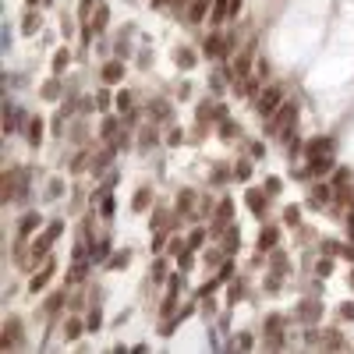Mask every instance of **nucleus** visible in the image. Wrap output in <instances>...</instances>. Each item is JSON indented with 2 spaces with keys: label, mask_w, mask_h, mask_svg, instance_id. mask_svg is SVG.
Listing matches in <instances>:
<instances>
[{
  "label": "nucleus",
  "mask_w": 354,
  "mask_h": 354,
  "mask_svg": "<svg viewBox=\"0 0 354 354\" xmlns=\"http://www.w3.org/2000/svg\"><path fill=\"white\" fill-rule=\"evenodd\" d=\"M280 103H284V92H280V85H269V89H262V96H259L255 110H259L262 117H273Z\"/></svg>",
  "instance_id": "nucleus-1"
},
{
  "label": "nucleus",
  "mask_w": 354,
  "mask_h": 354,
  "mask_svg": "<svg viewBox=\"0 0 354 354\" xmlns=\"http://www.w3.org/2000/svg\"><path fill=\"white\" fill-rule=\"evenodd\" d=\"M241 0H216V11H213V25H223L230 14H238Z\"/></svg>",
  "instance_id": "nucleus-2"
},
{
  "label": "nucleus",
  "mask_w": 354,
  "mask_h": 354,
  "mask_svg": "<svg viewBox=\"0 0 354 354\" xmlns=\"http://www.w3.org/2000/svg\"><path fill=\"white\" fill-rule=\"evenodd\" d=\"M121 78H124V64H121V60H110V64L103 67V82H106V85H117Z\"/></svg>",
  "instance_id": "nucleus-3"
},
{
  "label": "nucleus",
  "mask_w": 354,
  "mask_h": 354,
  "mask_svg": "<svg viewBox=\"0 0 354 354\" xmlns=\"http://www.w3.org/2000/svg\"><path fill=\"white\" fill-rule=\"evenodd\" d=\"M252 53H255V43H248V46L241 50V57L234 60V71H238V74H245V78H248V64H252Z\"/></svg>",
  "instance_id": "nucleus-4"
},
{
  "label": "nucleus",
  "mask_w": 354,
  "mask_h": 354,
  "mask_svg": "<svg viewBox=\"0 0 354 354\" xmlns=\"http://www.w3.org/2000/svg\"><path fill=\"white\" fill-rule=\"evenodd\" d=\"M213 4V0H195V4L188 7V21H195V25H199L202 21V14H206V7Z\"/></svg>",
  "instance_id": "nucleus-5"
},
{
  "label": "nucleus",
  "mask_w": 354,
  "mask_h": 354,
  "mask_svg": "<svg viewBox=\"0 0 354 354\" xmlns=\"http://www.w3.org/2000/svg\"><path fill=\"white\" fill-rule=\"evenodd\" d=\"M28 142H32V145L43 142V121H39V117H32V121H28Z\"/></svg>",
  "instance_id": "nucleus-6"
},
{
  "label": "nucleus",
  "mask_w": 354,
  "mask_h": 354,
  "mask_svg": "<svg viewBox=\"0 0 354 354\" xmlns=\"http://www.w3.org/2000/svg\"><path fill=\"white\" fill-rule=\"evenodd\" d=\"M21 32H25V35L39 32V14H35V11H25V18H21Z\"/></svg>",
  "instance_id": "nucleus-7"
},
{
  "label": "nucleus",
  "mask_w": 354,
  "mask_h": 354,
  "mask_svg": "<svg viewBox=\"0 0 354 354\" xmlns=\"http://www.w3.org/2000/svg\"><path fill=\"white\" fill-rule=\"evenodd\" d=\"M35 227H39V216H35V213H28V216L21 220V230H18V238H25V234H32Z\"/></svg>",
  "instance_id": "nucleus-8"
},
{
  "label": "nucleus",
  "mask_w": 354,
  "mask_h": 354,
  "mask_svg": "<svg viewBox=\"0 0 354 354\" xmlns=\"http://www.w3.org/2000/svg\"><path fill=\"white\" fill-rule=\"evenodd\" d=\"M149 199H152V195H149V188H138V195H135V202H131V206H135V209L142 213V209L149 206Z\"/></svg>",
  "instance_id": "nucleus-9"
},
{
  "label": "nucleus",
  "mask_w": 354,
  "mask_h": 354,
  "mask_svg": "<svg viewBox=\"0 0 354 354\" xmlns=\"http://www.w3.org/2000/svg\"><path fill=\"white\" fill-rule=\"evenodd\" d=\"M18 330H21V326H18V319H11V323H7V337H4V347H11V344L18 340Z\"/></svg>",
  "instance_id": "nucleus-10"
},
{
  "label": "nucleus",
  "mask_w": 354,
  "mask_h": 354,
  "mask_svg": "<svg viewBox=\"0 0 354 354\" xmlns=\"http://www.w3.org/2000/svg\"><path fill=\"white\" fill-rule=\"evenodd\" d=\"M248 206L262 213V209H266V199H262V195H259V191H248Z\"/></svg>",
  "instance_id": "nucleus-11"
},
{
  "label": "nucleus",
  "mask_w": 354,
  "mask_h": 354,
  "mask_svg": "<svg viewBox=\"0 0 354 354\" xmlns=\"http://www.w3.org/2000/svg\"><path fill=\"white\" fill-rule=\"evenodd\" d=\"M259 245H262V248H273V245H277V230H273V227L262 230V241H259Z\"/></svg>",
  "instance_id": "nucleus-12"
},
{
  "label": "nucleus",
  "mask_w": 354,
  "mask_h": 354,
  "mask_svg": "<svg viewBox=\"0 0 354 354\" xmlns=\"http://www.w3.org/2000/svg\"><path fill=\"white\" fill-rule=\"evenodd\" d=\"M50 269H53V266H46V269L39 273V277H35V280H32L28 287H32V291H43V284H46V277H50Z\"/></svg>",
  "instance_id": "nucleus-13"
},
{
  "label": "nucleus",
  "mask_w": 354,
  "mask_h": 354,
  "mask_svg": "<svg viewBox=\"0 0 354 354\" xmlns=\"http://www.w3.org/2000/svg\"><path fill=\"white\" fill-rule=\"evenodd\" d=\"M106 28V7H99L96 11V21H92V32H103Z\"/></svg>",
  "instance_id": "nucleus-14"
},
{
  "label": "nucleus",
  "mask_w": 354,
  "mask_h": 354,
  "mask_svg": "<svg viewBox=\"0 0 354 354\" xmlns=\"http://www.w3.org/2000/svg\"><path fill=\"white\" fill-rule=\"evenodd\" d=\"M177 64H181V67H191V64H195V57H191V53L181 46V53H177Z\"/></svg>",
  "instance_id": "nucleus-15"
},
{
  "label": "nucleus",
  "mask_w": 354,
  "mask_h": 354,
  "mask_svg": "<svg viewBox=\"0 0 354 354\" xmlns=\"http://www.w3.org/2000/svg\"><path fill=\"white\" fill-rule=\"evenodd\" d=\"M57 92H60V85H57V82H46V85H43V96H46V99H53Z\"/></svg>",
  "instance_id": "nucleus-16"
},
{
  "label": "nucleus",
  "mask_w": 354,
  "mask_h": 354,
  "mask_svg": "<svg viewBox=\"0 0 354 354\" xmlns=\"http://www.w3.org/2000/svg\"><path fill=\"white\" fill-rule=\"evenodd\" d=\"M96 4V0H82V7H78V18H82V21H89V7Z\"/></svg>",
  "instance_id": "nucleus-17"
},
{
  "label": "nucleus",
  "mask_w": 354,
  "mask_h": 354,
  "mask_svg": "<svg viewBox=\"0 0 354 354\" xmlns=\"http://www.w3.org/2000/svg\"><path fill=\"white\" fill-rule=\"evenodd\" d=\"M330 199V188L326 184H316V202H326Z\"/></svg>",
  "instance_id": "nucleus-18"
},
{
  "label": "nucleus",
  "mask_w": 354,
  "mask_h": 354,
  "mask_svg": "<svg viewBox=\"0 0 354 354\" xmlns=\"http://www.w3.org/2000/svg\"><path fill=\"white\" fill-rule=\"evenodd\" d=\"M67 337H71V340H74V337H82V323H78V319L67 323Z\"/></svg>",
  "instance_id": "nucleus-19"
},
{
  "label": "nucleus",
  "mask_w": 354,
  "mask_h": 354,
  "mask_svg": "<svg viewBox=\"0 0 354 354\" xmlns=\"http://www.w3.org/2000/svg\"><path fill=\"white\" fill-rule=\"evenodd\" d=\"M128 106H131V96L121 92V96H117V110H128Z\"/></svg>",
  "instance_id": "nucleus-20"
},
{
  "label": "nucleus",
  "mask_w": 354,
  "mask_h": 354,
  "mask_svg": "<svg viewBox=\"0 0 354 354\" xmlns=\"http://www.w3.org/2000/svg\"><path fill=\"white\" fill-rule=\"evenodd\" d=\"M199 245H202V230H199V234H191V238H188V248H195V252H199Z\"/></svg>",
  "instance_id": "nucleus-21"
},
{
  "label": "nucleus",
  "mask_w": 354,
  "mask_h": 354,
  "mask_svg": "<svg viewBox=\"0 0 354 354\" xmlns=\"http://www.w3.org/2000/svg\"><path fill=\"white\" fill-rule=\"evenodd\" d=\"M266 191H269V195H277V191H280V181H277V177H269V181H266Z\"/></svg>",
  "instance_id": "nucleus-22"
},
{
  "label": "nucleus",
  "mask_w": 354,
  "mask_h": 354,
  "mask_svg": "<svg viewBox=\"0 0 354 354\" xmlns=\"http://www.w3.org/2000/svg\"><path fill=\"white\" fill-rule=\"evenodd\" d=\"M351 230H354V213H351Z\"/></svg>",
  "instance_id": "nucleus-23"
},
{
  "label": "nucleus",
  "mask_w": 354,
  "mask_h": 354,
  "mask_svg": "<svg viewBox=\"0 0 354 354\" xmlns=\"http://www.w3.org/2000/svg\"><path fill=\"white\" fill-rule=\"evenodd\" d=\"M351 284H354V273H351Z\"/></svg>",
  "instance_id": "nucleus-24"
},
{
  "label": "nucleus",
  "mask_w": 354,
  "mask_h": 354,
  "mask_svg": "<svg viewBox=\"0 0 354 354\" xmlns=\"http://www.w3.org/2000/svg\"><path fill=\"white\" fill-rule=\"evenodd\" d=\"M28 4H35V0H28Z\"/></svg>",
  "instance_id": "nucleus-25"
}]
</instances>
